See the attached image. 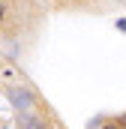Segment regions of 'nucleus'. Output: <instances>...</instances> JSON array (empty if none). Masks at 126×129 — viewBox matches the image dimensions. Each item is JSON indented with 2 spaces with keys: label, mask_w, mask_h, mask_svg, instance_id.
<instances>
[{
  "label": "nucleus",
  "mask_w": 126,
  "mask_h": 129,
  "mask_svg": "<svg viewBox=\"0 0 126 129\" xmlns=\"http://www.w3.org/2000/svg\"><path fill=\"white\" fill-rule=\"evenodd\" d=\"M3 93L6 99L12 102V108L18 111V114H27L36 108V93H33V87L24 81V84H3Z\"/></svg>",
  "instance_id": "f257e3e1"
},
{
  "label": "nucleus",
  "mask_w": 126,
  "mask_h": 129,
  "mask_svg": "<svg viewBox=\"0 0 126 129\" xmlns=\"http://www.w3.org/2000/svg\"><path fill=\"white\" fill-rule=\"evenodd\" d=\"M3 15H6V6H3V0H0V21H3Z\"/></svg>",
  "instance_id": "f03ea898"
},
{
  "label": "nucleus",
  "mask_w": 126,
  "mask_h": 129,
  "mask_svg": "<svg viewBox=\"0 0 126 129\" xmlns=\"http://www.w3.org/2000/svg\"><path fill=\"white\" fill-rule=\"evenodd\" d=\"M3 129H6V126H3Z\"/></svg>",
  "instance_id": "7ed1b4c3"
}]
</instances>
